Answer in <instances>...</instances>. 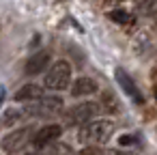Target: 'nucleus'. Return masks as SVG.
<instances>
[{
    "label": "nucleus",
    "mask_w": 157,
    "mask_h": 155,
    "mask_svg": "<svg viewBox=\"0 0 157 155\" xmlns=\"http://www.w3.org/2000/svg\"><path fill=\"white\" fill-rule=\"evenodd\" d=\"M114 78H116L118 86L123 88V93H125L127 97H131V99H133V103H144V97H142V93L138 91L136 82L131 80V76H129L125 69H116V71H114Z\"/></svg>",
    "instance_id": "obj_6"
},
{
    "label": "nucleus",
    "mask_w": 157,
    "mask_h": 155,
    "mask_svg": "<svg viewBox=\"0 0 157 155\" xmlns=\"http://www.w3.org/2000/svg\"><path fill=\"white\" fill-rule=\"evenodd\" d=\"M60 110H63V99L58 95H52V97H41V99L28 103V108H24V114L48 116V114H54V112H60Z\"/></svg>",
    "instance_id": "obj_4"
},
{
    "label": "nucleus",
    "mask_w": 157,
    "mask_h": 155,
    "mask_svg": "<svg viewBox=\"0 0 157 155\" xmlns=\"http://www.w3.org/2000/svg\"><path fill=\"white\" fill-rule=\"evenodd\" d=\"M110 20H112V22H118V24H131V22H133V17H131L127 11H121V9L110 11Z\"/></svg>",
    "instance_id": "obj_12"
},
{
    "label": "nucleus",
    "mask_w": 157,
    "mask_h": 155,
    "mask_svg": "<svg viewBox=\"0 0 157 155\" xmlns=\"http://www.w3.org/2000/svg\"><path fill=\"white\" fill-rule=\"evenodd\" d=\"M63 136V127L60 125H56V123H50V125H43L41 129H37L35 131V138H33V142H35V146H48V144H52V142H56L58 138Z\"/></svg>",
    "instance_id": "obj_7"
},
{
    "label": "nucleus",
    "mask_w": 157,
    "mask_h": 155,
    "mask_svg": "<svg viewBox=\"0 0 157 155\" xmlns=\"http://www.w3.org/2000/svg\"><path fill=\"white\" fill-rule=\"evenodd\" d=\"M93 93H97V82L93 78H86L84 76V78H78L71 84V95L73 97H88Z\"/></svg>",
    "instance_id": "obj_9"
},
{
    "label": "nucleus",
    "mask_w": 157,
    "mask_h": 155,
    "mask_svg": "<svg viewBox=\"0 0 157 155\" xmlns=\"http://www.w3.org/2000/svg\"><path fill=\"white\" fill-rule=\"evenodd\" d=\"M101 108H103V110H110V112H116L118 106H116V99H114L112 93H105V95H103V106H101Z\"/></svg>",
    "instance_id": "obj_13"
},
{
    "label": "nucleus",
    "mask_w": 157,
    "mask_h": 155,
    "mask_svg": "<svg viewBox=\"0 0 157 155\" xmlns=\"http://www.w3.org/2000/svg\"><path fill=\"white\" fill-rule=\"evenodd\" d=\"M45 86L52 91H65L71 86V65L67 60H56L45 71Z\"/></svg>",
    "instance_id": "obj_2"
},
{
    "label": "nucleus",
    "mask_w": 157,
    "mask_h": 155,
    "mask_svg": "<svg viewBox=\"0 0 157 155\" xmlns=\"http://www.w3.org/2000/svg\"><path fill=\"white\" fill-rule=\"evenodd\" d=\"M140 9L144 13H155L157 11V0H144V2L140 5Z\"/></svg>",
    "instance_id": "obj_15"
},
{
    "label": "nucleus",
    "mask_w": 157,
    "mask_h": 155,
    "mask_svg": "<svg viewBox=\"0 0 157 155\" xmlns=\"http://www.w3.org/2000/svg\"><path fill=\"white\" fill-rule=\"evenodd\" d=\"M101 112V106L95 101H82L78 106H73L65 116H67V125H86L90 123V118H95Z\"/></svg>",
    "instance_id": "obj_3"
},
{
    "label": "nucleus",
    "mask_w": 157,
    "mask_h": 155,
    "mask_svg": "<svg viewBox=\"0 0 157 155\" xmlns=\"http://www.w3.org/2000/svg\"><path fill=\"white\" fill-rule=\"evenodd\" d=\"M2 101H5V88H0V106H2Z\"/></svg>",
    "instance_id": "obj_18"
},
{
    "label": "nucleus",
    "mask_w": 157,
    "mask_h": 155,
    "mask_svg": "<svg viewBox=\"0 0 157 155\" xmlns=\"http://www.w3.org/2000/svg\"><path fill=\"white\" fill-rule=\"evenodd\" d=\"M52 65V54L48 52V50H39L37 54H33L28 60H26V73L28 76H37V73H41V71H45L48 67Z\"/></svg>",
    "instance_id": "obj_8"
},
{
    "label": "nucleus",
    "mask_w": 157,
    "mask_h": 155,
    "mask_svg": "<svg viewBox=\"0 0 157 155\" xmlns=\"http://www.w3.org/2000/svg\"><path fill=\"white\" fill-rule=\"evenodd\" d=\"M133 138H121V144H131Z\"/></svg>",
    "instance_id": "obj_17"
},
{
    "label": "nucleus",
    "mask_w": 157,
    "mask_h": 155,
    "mask_svg": "<svg viewBox=\"0 0 157 155\" xmlns=\"http://www.w3.org/2000/svg\"><path fill=\"white\" fill-rule=\"evenodd\" d=\"M78 155H108V151H103L99 146H84Z\"/></svg>",
    "instance_id": "obj_14"
},
{
    "label": "nucleus",
    "mask_w": 157,
    "mask_h": 155,
    "mask_svg": "<svg viewBox=\"0 0 157 155\" xmlns=\"http://www.w3.org/2000/svg\"><path fill=\"white\" fill-rule=\"evenodd\" d=\"M108 155H133V153H127V151H123V153H118V151H108Z\"/></svg>",
    "instance_id": "obj_16"
},
{
    "label": "nucleus",
    "mask_w": 157,
    "mask_h": 155,
    "mask_svg": "<svg viewBox=\"0 0 157 155\" xmlns=\"http://www.w3.org/2000/svg\"><path fill=\"white\" fill-rule=\"evenodd\" d=\"M35 127H22V129H15V131H11L9 136H5L2 138V149L7 151V153H20L33 138H35Z\"/></svg>",
    "instance_id": "obj_5"
},
{
    "label": "nucleus",
    "mask_w": 157,
    "mask_h": 155,
    "mask_svg": "<svg viewBox=\"0 0 157 155\" xmlns=\"http://www.w3.org/2000/svg\"><path fill=\"white\" fill-rule=\"evenodd\" d=\"M22 116H26V114H24V110L11 108V110H7V112H5V116H2L5 121H2V123H5V125H13V123H17Z\"/></svg>",
    "instance_id": "obj_11"
},
{
    "label": "nucleus",
    "mask_w": 157,
    "mask_h": 155,
    "mask_svg": "<svg viewBox=\"0 0 157 155\" xmlns=\"http://www.w3.org/2000/svg\"><path fill=\"white\" fill-rule=\"evenodd\" d=\"M112 134H114V123L108 118H101V121H90L82 125L78 138L88 144H101V142H108Z\"/></svg>",
    "instance_id": "obj_1"
},
{
    "label": "nucleus",
    "mask_w": 157,
    "mask_h": 155,
    "mask_svg": "<svg viewBox=\"0 0 157 155\" xmlns=\"http://www.w3.org/2000/svg\"><path fill=\"white\" fill-rule=\"evenodd\" d=\"M41 97H43V86H39V84H24L15 93V101H26V103H33Z\"/></svg>",
    "instance_id": "obj_10"
},
{
    "label": "nucleus",
    "mask_w": 157,
    "mask_h": 155,
    "mask_svg": "<svg viewBox=\"0 0 157 155\" xmlns=\"http://www.w3.org/2000/svg\"><path fill=\"white\" fill-rule=\"evenodd\" d=\"M155 99H157V88H155Z\"/></svg>",
    "instance_id": "obj_20"
},
{
    "label": "nucleus",
    "mask_w": 157,
    "mask_h": 155,
    "mask_svg": "<svg viewBox=\"0 0 157 155\" xmlns=\"http://www.w3.org/2000/svg\"><path fill=\"white\" fill-rule=\"evenodd\" d=\"M26 155H39V153H26Z\"/></svg>",
    "instance_id": "obj_19"
}]
</instances>
